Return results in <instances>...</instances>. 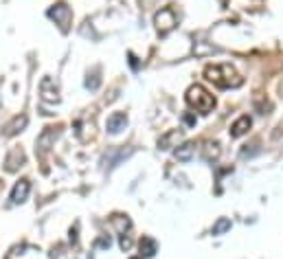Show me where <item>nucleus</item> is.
<instances>
[{"instance_id":"obj_13","label":"nucleus","mask_w":283,"mask_h":259,"mask_svg":"<svg viewBox=\"0 0 283 259\" xmlns=\"http://www.w3.org/2000/svg\"><path fill=\"white\" fill-rule=\"evenodd\" d=\"M138 250H141V257H154L158 253V244L154 237L145 235V237H141V242H138Z\"/></svg>"},{"instance_id":"obj_1","label":"nucleus","mask_w":283,"mask_h":259,"mask_svg":"<svg viewBox=\"0 0 283 259\" xmlns=\"http://www.w3.org/2000/svg\"><path fill=\"white\" fill-rule=\"evenodd\" d=\"M204 77H207L211 84H215L217 88H239L244 84V77L230 64L207 66V68H204Z\"/></svg>"},{"instance_id":"obj_12","label":"nucleus","mask_w":283,"mask_h":259,"mask_svg":"<svg viewBox=\"0 0 283 259\" xmlns=\"http://www.w3.org/2000/svg\"><path fill=\"white\" fill-rule=\"evenodd\" d=\"M250 125H253V119H250L248 115H244V117H239L237 121L230 125V136L233 138H239V136H244L246 132L250 130Z\"/></svg>"},{"instance_id":"obj_6","label":"nucleus","mask_w":283,"mask_h":259,"mask_svg":"<svg viewBox=\"0 0 283 259\" xmlns=\"http://www.w3.org/2000/svg\"><path fill=\"white\" fill-rule=\"evenodd\" d=\"M59 136V132L55 130V128H46L42 134H39V138H37V147H35V152L39 156H44L46 152H49V147L53 143H55V138Z\"/></svg>"},{"instance_id":"obj_5","label":"nucleus","mask_w":283,"mask_h":259,"mask_svg":"<svg viewBox=\"0 0 283 259\" xmlns=\"http://www.w3.org/2000/svg\"><path fill=\"white\" fill-rule=\"evenodd\" d=\"M39 95H42V101H46V103H57L59 101V90H57V86L51 77L42 79V84H39Z\"/></svg>"},{"instance_id":"obj_3","label":"nucleus","mask_w":283,"mask_h":259,"mask_svg":"<svg viewBox=\"0 0 283 259\" xmlns=\"http://www.w3.org/2000/svg\"><path fill=\"white\" fill-rule=\"evenodd\" d=\"M46 16H49L51 20H55V24H59V29H62L64 33H68L70 20H72V11H70V7L66 5V3H57V5L49 7Z\"/></svg>"},{"instance_id":"obj_21","label":"nucleus","mask_w":283,"mask_h":259,"mask_svg":"<svg viewBox=\"0 0 283 259\" xmlns=\"http://www.w3.org/2000/svg\"><path fill=\"white\" fill-rule=\"evenodd\" d=\"M184 121H187V125H193L195 123V117L193 115H184Z\"/></svg>"},{"instance_id":"obj_15","label":"nucleus","mask_w":283,"mask_h":259,"mask_svg":"<svg viewBox=\"0 0 283 259\" xmlns=\"http://www.w3.org/2000/svg\"><path fill=\"white\" fill-rule=\"evenodd\" d=\"M202 156H204V161H215V158L220 156V145L217 143H207L204 145V150H202Z\"/></svg>"},{"instance_id":"obj_16","label":"nucleus","mask_w":283,"mask_h":259,"mask_svg":"<svg viewBox=\"0 0 283 259\" xmlns=\"http://www.w3.org/2000/svg\"><path fill=\"white\" fill-rule=\"evenodd\" d=\"M226 231H230V220L228 217H220V220L213 224V229H211V235H224Z\"/></svg>"},{"instance_id":"obj_9","label":"nucleus","mask_w":283,"mask_h":259,"mask_svg":"<svg viewBox=\"0 0 283 259\" xmlns=\"http://www.w3.org/2000/svg\"><path fill=\"white\" fill-rule=\"evenodd\" d=\"M182 130H169L158 138V150H171V147H178V143L182 141Z\"/></svg>"},{"instance_id":"obj_10","label":"nucleus","mask_w":283,"mask_h":259,"mask_svg":"<svg viewBox=\"0 0 283 259\" xmlns=\"http://www.w3.org/2000/svg\"><path fill=\"white\" fill-rule=\"evenodd\" d=\"M24 152L20 150V147H13L9 152V156H7V161H5V169L7 171H18V167H22L24 165Z\"/></svg>"},{"instance_id":"obj_7","label":"nucleus","mask_w":283,"mask_h":259,"mask_svg":"<svg viewBox=\"0 0 283 259\" xmlns=\"http://www.w3.org/2000/svg\"><path fill=\"white\" fill-rule=\"evenodd\" d=\"M29 191H31V182L26 180V178H22V180H18L16 184H13L11 189V204H22L26 198H29Z\"/></svg>"},{"instance_id":"obj_17","label":"nucleus","mask_w":283,"mask_h":259,"mask_svg":"<svg viewBox=\"0 0 283 259\" xmlns=\"http://www.w3.org/2000/svg\"><path fill=\"white\" fill-rule=\"evenodd\" d=\"M112 224L118 229V233H121V235H125V231L132 227V222H130L128 215H114V217H112Z\"/></svg>"},{"instance_id":"obj_8","label":"nucleus","mask_w":283,"mask_h":259,"mask_svg":"<svg viewBox=\"0 0 283 259\" xmlns=\"http://www.w3.org/2000/svg\"><path fill=\"white\" fill-rule=\"evenodd\" d=\"M125 125H128V115H125V112H114V115H110L108 121H105V130H108L110 134H118V132L125 130Z\"/></svg>"},{"instance_id":"obj_4","label":"nucleus","mask_w":283,"mask_h":259,"mask_svg":"<svg viewBox=\"0 0 283 259\" xmlns=\"http://www.w3.org/2000/svg\"><path fill=\"white\" fill-rule=\"evenodd\" d=\"M154 24H156V31L160 33V35H167V33H171V31L176 29V24H178L174 9L165 7V9L156 11V16H154Z\"/></svg>"},{"instance_id":"obj_19","label":"nucleus","mask_w":283,"mask_h":259,"mask_svg":"<svg viewBox=\"0 0 283 259\" xmlns=\"http://www.w3.org/2000/svg\"><path fill=\"white\" fill-rule=\"evenodd\" d=\"M118 246H121L123 253H128V250L132 248V240H130V235H121V240H118Z\"/></svg>"},{"instance_id":"obj_20","label":"nucleus","mask_w":283,"mask_h":259,"mask_svg":"<svg viewBox=\"0 0 283 259\" xmlns=\"http://www.w3.org/2000/svg\"><path fill=\"white\" fill-rule=\"evenodd\" d=\"M130 66H132V68H134V70H138V66H141V64H138V59H136V55H134V53H130Z\"/></svg>"},{"instance_id":"obj_23","label":"nucleus","mask_w":283,"mask_h":259,"mask_svg":"<svg viewBox=\"0 0 283 259\" xmlns=\"http://www.w3.org/2000/svg\"><path fill=\"white\" fill-rule=\"evenodd\" d=\"M132 259H141V257H132Z\"/></svg>"},{"instance_id":"obj_11","label":"nucleus","mask_w":283,"mask_h":259,"mask_svg":"<svg viewBox=\"0 0 283 259\" xmlns=\"http://www.w3.org/2000/svg\"><path fill=\"white\" fill-rule=\"evenodd\" d=\"M26 123H29V119H26V115H18V117H13L9 123L5 125V136H16L20 134L24 128H26Z\"/></svg>"},{"instance_id":"obj_18","label":"nucleus","mask_w":283,"mask_h":259,"mask_svg":"<svg viewBox=\"0 0 283 259\" xmlns=\"http://www.w3.org/2000/svg\"><path fill=\"white\" fill-rule=\"evenodd\" d=\"M99 86H101V79H99V68H97L92 75H88V79H86V88H88V90H97Z\"/></svg>"},{"instance_id":"obj_2","label":"nucleus","mask_w":283,"mask_h":259,"mask_svg":"<svg viewBox=\"0 0 283 259\" xmlns=\"http://www.w3.org/2000/svg\"><path fill=\"white\" fill-rule=\"evenodd\" d=\"M184 99H187V103L191 108H195L197 112H202V115H209V112L215 108V97L211 95L207 88H202V86H197V84L191 86L187 90Z\"/></svg>"},{"instance_id":"obj_22","label":"nucleus","mask_w":283,"mask_h":259,"mask_svg":"<svg viewBox=\"0 0 283 259\" xmlns=\"http://www.w3.org/2000/svg\"><path fill=\"white\" fill-rule=\"evenodd\" d=\"M70 242H77V227L70 229Z\"/></svg>"},{"instance_id":"obj_14","label":"nucleus","mask_w":283,"mask_h":259,"mask_svg":"<svg viewBox=\"0 0 283 259\" xmlns=\"http://www.w3.org/2000/svg\"><path fill=\"white\" fill-rule=\"evenodd\" d=\"M193 152H195V143H182L180 147H176L174 156H176V161H180V163H189L191 158H193Z\"/></svg>"}]
</instances>
